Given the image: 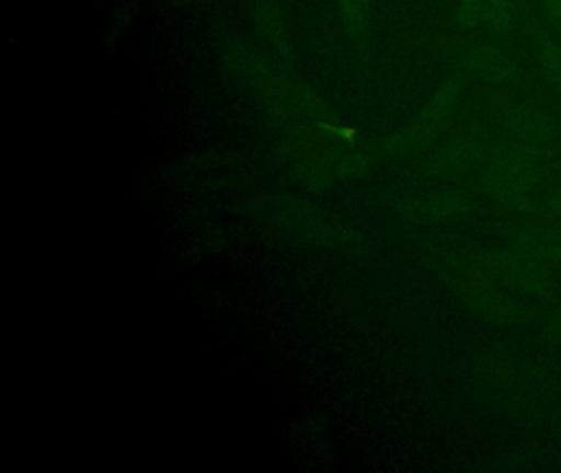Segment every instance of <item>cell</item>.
Segmentation results:
<instances>
[{
  "label": "cell",
  "mask_w": 561,
  "mask_h": 473,
  "mask_svg": "<svg viewBox=\"0 0 561 473\" xmlns=\"http://www.w3.org/2000/svg\"><path fill=\"white\" fill-rule=\"evenodd\" d=\"M468 66L472 74L485 81H505L514 74V65L508 56L492 46L472 49L468 56Z\"/></svg>",
  "instance_id": "1"
},
{
  "label": "cell",
  "mask_w": 561,
  "mask_h": 473,
  "mask_svg": "<svg viewBox=\"0 0 561 473\" xmlns=\"http://www.w3.org/2000/svg\"><path fill=\"white\" fill-rule=\"evenodd\" d=\"M537 48L548 78L561 88V46L550 36L540 35L537 38Z\"/></svg>",
  "instance_id": "2"
},
{
  "label": "cell",
  "mask_w": 561,
  "mask_h": 473,
  "mask_svg": "<svg viewBox=\"0 0 561 473\" xmlns=\"http://www.w3.org/2000/svg\"><path fill=\"white\" fill-rule=\"evenodd\" d=\"M485 23L495 33L511 32L515 23V9L512 0H485Z\"/></svg>",
  "instance_id": "3"
},
{
  "label": "cell",
  "mask_w": 561,
  "mask_h": 473,
  "mask_svg": "<svg viewBox=\"0 0 561 473\" xmlns=\"http://www.w3.org/2000/svg\"><path fill=\"white\" fill-rule=\"evenodd\" d=\"M456 19L465 30L479 28L485 23V0H461Z\"/></svg>",
  "instance_id": "4"
},
{
  "label": "cell",
  "mask_w": 561,
  "mask_h": 473,
  "mask_svg": "<svg viewBox=\"0 0 561 473\" xmlns=\"http://www.w3.org/2000/svg\"><path fill=\"white\" fill-rule=\"evenodd\" d=\"M545 2L548 3L553 23H561V0H545Z\"/></svg>",
  "instance_id": "5"
},
{
  "label": "cell",
  "mask_w": 561,
  "mask_h": 473,
  "mask_svg": "<svg viewBox=\"0 0 561 473\" xmlns=\"http://www.w3.org/2000/svg\"><path fill=\"white\" fill-rule=\"evenodd\" d=\"M554 28L558 30V35H560L561 38V23H554Z\"/></svg>",
  "instance_id": "6"
}]
</instances>
